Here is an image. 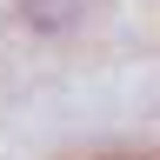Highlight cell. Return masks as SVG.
Instances as JSON below:
<instances>
[{
	"mask_svg": "<svg viewBox=\"0 0 160 160\" xmlns=\"http://www.w3.org/2000/svg\"><path fill=\"white\" fill-rule=\"evenodd\" d=\"M100 160H160V153H100Z\"/></svg>",
	"mask_w": 160,
	"mask_h": 160,
	"instance_id": "obj_1",
	"label": "cell"
}]
</instances>
